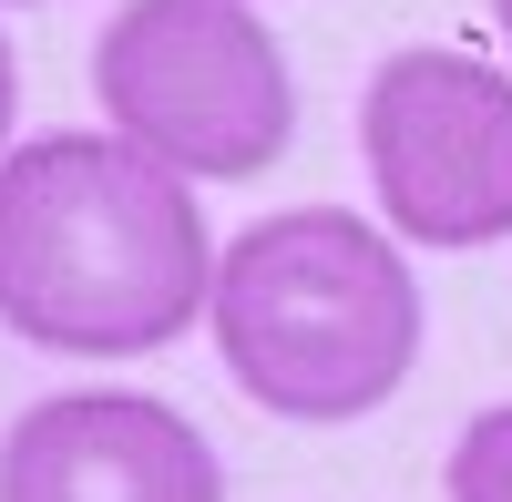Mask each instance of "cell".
Instances as JSON below:
<instances>
[{
    "mask_svg": "<svg viewBox=\"0 0 512 502\" xmlns=\"http://www.w3.org/2000/svg\"><path fill=\"white\" fill-rule=\"evenodd\" d=\"M216 298L195 175L134 134H31L0 154V318L52 359L175 349Z\"/></svg>",
    "mask_w": 512,
    "mask_h": 502,
    "instance_id": "1",
    "label": "cell"
},
{
    "mask_svg": "<svg viewBox=\"0 0 512 502\" xmlns=\"http://www.w3.org/2000/svg\"><path fill=\"white\" fill-rule=\"evenodd\" d=\"M216 359L277 421H369L420 369V277L400 226L349 205H277L216 257Z\"/></svg>",
    "mask_w": 512,
    "mask_h": 502,
    "instance_id": "2",
    "label": "cell"
},
{
    "mask_svg": "<svg viewBox=\"0 0 512 502\" xmlns=\"http://www.w3.org/2000/svg\"><path fill=\"white\" fill-rule=\"evenodd\" d=\"M93 103L195 185L267 175L297 134V82L256 0H123L93 31Z\"/></svg>",
    "mask_w": 512,
    "mask_h": 502,
    "instance_id": "3",
    "label": "cell"
},
{
    "mask_svg": "<svg viewBox=\"0 0 512 502\" xmlns=\"http://www.w3.org/2000/svg\"><path fill=\"white\" fill-rule=\"evenodd\" d=\"M369 195L410 246H502L512 236V72L472 52H390L359 93Z\"/></svg>",
    "mask_w": 512,
    "mask_h": 502,
    "instance_id": "4",
    "label": "cell"
},
{
    "mask_svg": "<svg viewBox=\"0 0 512 502\" xmlns=\"http://www.w3.org/2000/svg\"><path fill=\"white\" fill-rule=\"evenodd\" d=\"M0 502H226V462L154 390H52L0 431Z\"/></svg>",
    "mask_w": 512,
    "mask_h": 502,
    "instance_id": "5",
    "label": "cell"
},
{
    "mask_svg": "<svg viewBox=\"0 0 512 502\" xmlns=\"http://www.w3.org/2000/svg\"><path fill=\"white\" fill-rule=\"evenodd\" d=\"M441 492L451 502H512V400L472 410L451 441V462H441Z\"/></svg>",
    "mask_w": 512,
    "mask_h": 502,
    "instance_id": "6",
    "label": "cell"
},
{
    "mask_svg": "<svg viewBox=\"0 0 512 502\" xmlns=\"http://www.w3.org/2000/svg\"><path fill=\"white\" fill-rule=\"evenodd\" d=\"M11 103H21V72H11V41H0V154H11Z\"/></svg>",
    "mask_w": 512,
    "mask_h": 502,
    "instance_id": "7",
    "label": "cell"
},
{
    "mask_svg": "<svg viewBox=\"0 0 512 502\" xmlns=\"http://www.w3.org/2000/svg\"><path fill=\"white\" fill-rule=\"evenodd\" d=\"M492 21H502V41H512V0H492Z\"/></svg>",
    "mask_w": 512,
    "mask_h": 502,
    "instance_id": "8",
    "label": "cell"
},
{
    "mask_svg": "<svg viewBox=\"0 0 512 502\" xmlns=\"http://www.w3.org/2000/svg\"><path fill=\"white\" fill-rule=\"evenodd\" d=\"M0 11H11V0H0Z\"/></svg>",
    "mask_w": 512,
    "mask_h": 502,
    "instance_id": "9",
    "label": "cell"
}]
</instances>
